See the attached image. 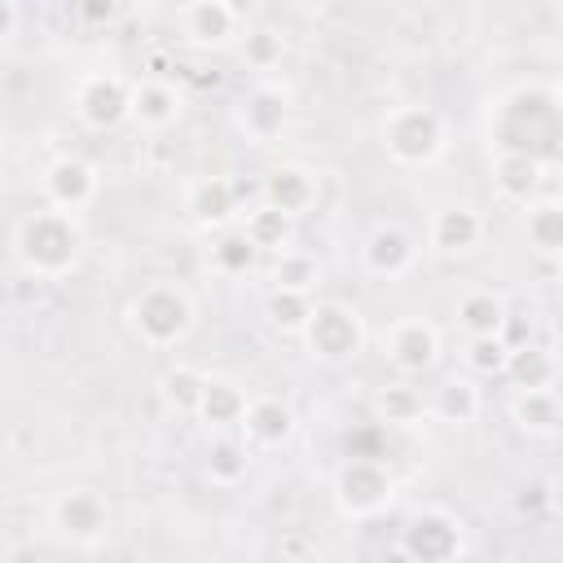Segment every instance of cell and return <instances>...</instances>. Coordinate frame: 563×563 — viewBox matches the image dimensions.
I'll return each mask as SVG.
<instances>
[{"mask_svg":"<svg viewBox=\"0 0 563 563\" xmlns=\"http://www.w3.org/2000/svg\"><path fill=\"white\" fill-rule=\"evenodd\" d=\"M506 299L501 295H493V290H471V295H462V303H457V325L475 339V334H497L501 330V321H506Z\"/></svg>","mask_w":563,"mask_h":563,"instance_id":"20","label":"cell"},{"mask_svg":"<svg viewBox=\"0 0 563 563\" xmlns=\"http://www.w3.org/2000/svg\"><path fill=\"white\" fill-rule=\"evenodd\" d=\"M484 233V220L471 211V207H444L435 211L431 220V246L444 251V255H457V251H471Z\"/></svg>","mask_w":563,"mask_h":563,"instance_id":"17","label":"cell"},{"mask_svg":"<svg viewBox=\"0 0 563 563\" xmlns=\"http://www.w3.org/2000/svg\"><path fill=\"white\" fill-rule=\"evenodd\" d=\"M233 26H238V18L224 9V0H194V4H185V31L198 44H224L233 35Z\"/></svg>","mask_w":563,"mask_h":563,"instance_id":"19","label":"cell"},{"mask_svg":"<svg viewBox=\"0 0 563 563\" xmlns=\"http://www.w3.org/2000/svg\"><path fill=\"white\" fill-rule=\"evenodd\" d=\"M466 365H471L475 374H501V365H506V343H501V334H475L471 347H466Z\"/></svg>","mask_w":563,"mask_h":563,"instance_id":"34","label":"cell"},{"mask_svg":"<svg viewBox=\"0 0 563 563\" xmlns=\"http://www.w3.org/2000/svg\"><path fill=\"white\" fill-rule=\"evenodd\" d=\"M189 325H194V308H189V299H185L176 286H167V282H154V286H145V290L132 299V330H136L141 343H150V347H172V343H180V339L189 334Z\"/></svg>","mask_w":563,"mask_h":563,"instance_id":"3","label":"cell"},{"mask_svg":"<svg viewBox=\"0 0 563 563\" xmlns=\"http://www.w3.org/2000/svg\"><path fill=\"white\" fill-rule=\"evenodd\" d=\"M53 523H57V532L62 537H70V541H97L101 532H106V523H110V510H106V501L97 497V493H88V488H75V493H62L57 501H53Z\"/></svg>","mask_w":563,"mask_h":563,"instance_id":"10","label":"cell"},{"mask_svg":"<svg viewBox=\"0 0 563 563\" xmlns=\"http://www.w3.org/2000/svg\"><path fill=\"white\" fill-rule=\"evenodd\" d=\"M273 290H312L317 277H321V264L308 255V251H295V246H282L277 260H273Z\"/></svg>","mask_w":563,"mask_h":563,"instance_id":"24","label":"cell"},{"mask_svg":"<svg viewBox=\"0 0 563 563\" xmlns=\"http://www.w3.org/2000/svg\"><path fill=\"white\" fill-rule=\"evenodd\" d=\"M211 255H216V268H220V273L238 277V273H251V264H255V242L238 229V233H224V238L211 246Z\"/></svg>","mask_w":563,"mask_h":563,"instance_id":"33","label":"cell"},{"mask_svg":"<svg viewBox=\"0 0 563 563\" xmlns=\"http://www.w3.org/2000/svg\"><path fill=\"white\" fill-rule=\"evenodd\" d=\"M537 176H541L537 158H528V154H497V189H501V198L528 202L532 189H537Z\"/></svg>","mask_w":563,"mask_h":563,"instance_id":"23","label":"cell"},{"mask_svg":"<svg viewBox=\"0 0 563 563\" xmlns=\"http://www.w3.org/2000/svg\"><path fill=\"white\" fill-rule=\"evenodd\" d=\"M462 550V523L444 510H418L405 523V545L400 554L409 559H453Z\"/></svg>","mask_w":563,"mask_h":563,"instance_id":"7","label":"cell"},{"mask_svg":"<svg viewBox=\"0 0 563 563\" xmlns=\"http://www.w3.org/2000/svg\"><path fill=\"white\" fill-rule=\"evenodd\" d=\"M202 383H207V374H198L194 365H176V369L163 374V400L176 413H194L198 409V396H202Z\"/></svg>","mask_w":563,"mask_h":563,"instance_id":"28","label":"cell"},{"mask_svg":"<svg viewBox=\"0 0 563 563\" xmlns=\"http://www.w3.org/2000/svg\"><path fill=\"white\" fill-rule=\"evenodd\" d=\"M515 418H519V427H532V431H554V422H559V400H554V387H519Z\"/></svg>","mask_w":563,"mask_h":563,"instance_id":"27","label":"cell"},{"mask_svg":"<svg viewBox=\"0 0 563 563\" xmlns=\"http://www.w3.org/2000/svg\"><path fill=\"white\" fill-rule=\"evenodd\" d=\"M238 194H242V185H233L224 176H207L189 189V211L198 224H224L238 216Z\"/></svg>","mask_w":563,"mask_h":563,"instance_id":"16","label":"cell"},{"mask_svg":"<svg viewBox=\"0 0 563 563\" xmlns=\"http://www.w3.org/2000/svg\"><path fill=\"white\" fill-rule=\"evenodd\" d=\"M334 493H339L343 515L365 519V515H374V510L387 506V497H391V475H387L383 457H361V453H352V457L339 466Z\"/></svg>","mask_w":563,"mask_h":563,"instance_id":"6","label":"cell"},{"mask_svg":"<svg viewBox=\"0 0 563 563\" xmlns=\"http://www.w3.org/2000/svg\"><path fill=\"white\" fill-rule=\"evenodd\" d=\"M242 409H246V396L229 378H207L194 413L202 422H211V427H229V422H242Z\"/></svg>","mask_w":563,"mask_h":563,"instance_id":"21","label":"cell"},{"mask_svg":"<svg viewBox=\"0 0 563 563\" xmlns=\"http://www.w3.org/2000/svg\"><path fill=\"white\" fill-rule=\"evenodd\" d=\"M207 475H211L216 484H238V479L246 475V444H238V440H216V444L207 449Z\"/></svg>","mask_w":563,"mask_h":563,"instance_id":"31","label":"cell"},{"mask_svg":"<svg viewBox=\"0 0 563 563\" xmlns=\"http://www.w3.org/2000/svg\"><path fill=\"white\" fill-rule=\"evenodd\" d=\"M128 114L141 128H172L180 119V92L167 79H141L128 92Z\"/></svg>","mask_w":563,"mask_h":563,"instance_id":"15","label":"cell"},{"mask_svg":"<svg viewBox=\"0 0 563 563\" xmlns=\"http://www.w3.org/2000/svg\"><path fill=\"white\" fill-rule=\"evenodd\" d=\"M308 312H312L308 290H273L268 295V321L277 330H286V334H299L303 321H308Z\"/></svg>","mask_w":563,"mask_h":563,"instance_id":"30","label":"cell"},{"mask_svg":"<svg viewBox=\"0 0 563 563\" xmlns=\"http://www.w3.org/2000/svg\"><path fill=\"white\" fill-rule=\"evenodd\" d=\"M264 202L277 207V211H286L290 220L303 216V211L317 202V180H312V172H303V167H295V163L273 167V172L264 176Z\"/></svg>","mask_w":563,"mask_h":563,"instance_id":"14","label":"cell"},{"mask_svg":"<svg viewBox=\"0 0 563 563\" xmlns=\"http://www.w3.org/2000/svg\"><path fill=\"white\" fill-rule=\"evenodd\" d=\"M383 347H387V356H391L396 369L418 374V369H427V365L435 361V352H440V334H435L431 321H422V317H405V321H396V325L387 330Z\"/></svg>","mask_w":563,"mask_h":563,"instance_id":"9","label":"cell"},{"mask_svg":"<svg viewBox=\"0 0 563 563\" xmlns=\"http://www.w3.org/2000/svg\"><path fill=\"white\" fill-rule=\"evenodd\" d=\"M13 22H18V13H13V4L9 0H0V40L13 31Z\"/></svg>","mask_w":563,"mask_h":563,"instance_id":"38","label":"cell"},{"mask_svg":"<svg viewBox=\"0 0 563 563\" xmlns=\"http://www.w3.org/2000/svg\"><path fill=\"white\" fill-rule=\"evenodd\" d=\"M79 13L88 22H110L114 18V0H79Z\"/></svg>","mask_w":563,"mask_h":563,"instance_id":"36","label":"cell"},{"mask_svg":"<svg viewBox=\"0 0 563 563\" xmlns=\"http://www.w3.org/2000/svg\"><path fill=\"white\" fill-rule=\"evenodd\" d=\"M185 4H194V0H185Z\"/></svg>","mask_w":563,"mask_h":563,"instance_id":"39","label":"cell"},{"mask_svg":"<svg viewBox=\"0 0 563 563\" xmlns=\"http://www.w3.org/2000/svg\"><path fill=\"white\" fill-rule=\"evenodd\" d=\"M242 427L255 444H282L290 431H295V413L290 405L273 400V396H260V400H246L242 409Z\"/></svg>","mask_w":563,"mask_h":563,"instance_id":"18","label":"cell"},{"mask_svg":"<svg viewBox=\"0 0 563 563\" xmlns=\"http://www.w3.org/2000/svg\"><path fill=\"white\" fill-rule=\"evenodd\" d=\"M383 145L405 167L431 163L444 150V119L431 106H396L383 119Z\"/></svg>","mask_w":563,"mask_h":563,"instance_id":"4","label":"cell"},{"mask_svg":"<svg viewBox=\"0 0 563 563\" xmlns=\"http://www.w3.org/2000/svg\"><path fill=\"white\" fill-rule=\"evenodd\" d=\"M238 123H242V132H246L255 145L282 136V128H286V92L273 88V84H255V88L238 101Z\"/></svg>","mask_w":563,"mask_h":563,"instance_id":"12","label":"cell"},{"mask_svg":"<svg viewBox=\"0 0 563 563\" xmlns=\"http://www.w3.org/2000/svg\"><path fill=\"white\" fill-rule=\"evenodd\" d=\"M79 246H84V233L70 211L48 207L18 224V260L26 264V273H35L44 282L66 277L79 260Z\"/></svg>","mask_w":563,"mask_h":563,"instance_id":"2","label":"cell"},{"mask_svg":"<svg viewBox=\"0 0 563 563\" xmlns=\"http://www.w3.org/2000/svg\"><path fill=\"white\" fill-rule=\"evenodd\" d=\"M44 194H48V207H57V211H79V207H88L92 202V194H97V172L84 163V158H57V163H48V172H44Z\"/></svg>","mask_w":563,"mask_h":563,"instance_id":"11","label":"cell"},{"mask_svg":"<svg viewBox=\"0 0 563 563\" xmlns=\"http://www.w3.org/2000/svg\"><path fill=\"white\" fill-rule=\"evenodd\" d=\"M282 53H286V44H282V35H277V31L260 26V31H251V35H246V62H251L255 70L277 66V62H282Z\"/></svg>","mask_w":563,"mask_h":563,"instance_id":"35","label":"cell"},{"mask_svg":"<svg viewBox=\"0 0 563 563\" xmlns=\"http://www.w3.org/2000/svg\"><path fill=\"white\" fill-rule=\"evenodd\" d=\"M299 334H303L308 352L321 356V361H347L365 343L361 312L347 308V303H312V312H308V321H303Z\"/></svg>","mask_w":563,"mask_h":563,"instance_id":"5","label":"cell"},{"mask_svg":"<svg viewBox=\"0 0 563 563\" xmlns=\"http://www.w3.org/2000/svg\"><path fill=\"white\" fill-rule=\"evenodd\" d=\"M128 92H132V84H123V79H114V75H92V79L79 84L75 110H79V119H84L88 128L106 132V128H114V123L128 119Z\"/></svg>","mask_w":563,"mask_h":563,"instance_id":"8","label":"cell"},{"mask_svg":"<svg viewBox=\"0 0 563 563\" xmlns=\"http://www.w3.org/2000/svg\"><path fill=\"white\" fill-rule=\"evenodd\" d=\"M435 413L444 422H475V413H479V387L471 378H449L435 391Z\"/></svg>","mask_w":563,"mask_h":563,"instance_id":"26","label":"cell"},{"mask_svg":"<svg viewBox=\"0 0 563 563\" xmlns=\"http://www.w3.org/2000/svg\"><path fill=\"white\" fill-rule=\"evenodd\" d=\"M528 238H532V246L541 255H559V246H563V211H559V202H541V207L528 211Z\"/></svg>","mask_w":563,"mask_h":563,"instance_id":"29","label":"cell"},{"mask_svg":"<svg viewBox=\"0 0 563 563\" xmlns=\"http://www.w3.org/2000/svg\"><path fill=\"white\" fill-rule=\"evenodd\" d=\"M242 233L255 242V251H282V246L290 242V216L264 202V207L246 211V224H242Z\"/></svg>","mask_w":563,"mask_h":563,"instance_id":"25","label":"cell"},{"mask_svg":"<svg viewBox=\"0 0 563 563\" xmlns=\"http://www.w3.org/2000/svg\"><path fill=\"white\" fill-rule=\"evenodd\" d=\"M374 409H378L383 422H413V418L422 413V396H418L409 383H391V387L378 391Z\"/></svg>","mask_w":563,"mask_h":563,"instance_id":"32","label":"cell"},{"mask_svg":"<svg viewBox=\"0 0 563 563\" xmlns=\"http://www.w3.org/2000/svg\"><path fill=\"white\" fill-rule=\"evenodd\" d=\"M497 154H528L537 163L554 158L559 136V92L554 88H515L497 106Z\"/></svg>","mask_w":563,"mask_h":563,"instance_id":"1","label":"cell"},{"mask_svg":"<svg viewBox=\"0 0 563 563\" xmlns=\"http://www.w3.org/2000/svg\"><path fill=\"white\" fill-rule=\"evenodd\" d=\"M413 255H418V246L409 242V233H400V229H391V224H378V229L365 238V246H361V264H365L374 277H400V273H409Z\"/></svg>","mask_w":563,"mask_h":563,"instance_id":"13","label":"cell"},{"mask_svg":"<svg viewBox=\"0 0 563 563\" xmlns=\"http://www.w3.org/2000/svg\"><path fill=\"white\" fill-rule=\"evenodd\" d=\"M519 387H550L554 383V356L545 347H532V343H519V347H506V365H501Z\"/></svg>","mask_w":563,"mask_h":563,"instance_id":"22","label":"cell"},{"mask_svg":"<svg viewBox=\"0 0 563 563\" xmlns=\"http://www.w3.org/2000/svg\"><path fill=\"white\" fill-rule=\"evenodd\" d=\"M255 4H260V0H224V9H229L238 22H242L246 13H255Z\"/></svg>","mask_w":563,"mask_h":563,"instance_id":"37","label":"cell"}]
</instances>
